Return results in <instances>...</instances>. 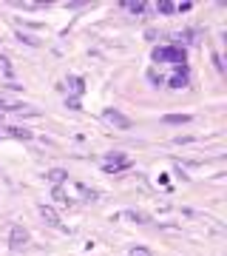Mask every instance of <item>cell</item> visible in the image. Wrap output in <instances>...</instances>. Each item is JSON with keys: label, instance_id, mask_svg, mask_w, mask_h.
<instances>
[{"label": "cell", "instance_id": "obj_15", "mask_svg": "<svg viewBox=\"0 0 227 256\" xmlns=\"http://www.w3.org/2000/svg\"><path fill=\"white\" fill-rule=\"evenodd\" d=\"M51 196H54L60 205H68V196H65V191L60 188V185H54V191H51Z\"/></svg>", "mask_w": 227, "mask_h": 256}, {"label": "cell", "instance_id": "obj_14", "mask_svg": "<svg viewBox=\"0 0 227 256\" xmlns=\"http://www.w3.org/2000/svg\"><path fill=\"white\" fill-rule=\"evenodd\" d=\"M125 220H134V222H139V225L151 222V220L145 216V214H142V210H125Z\"/></svg>", "mask_w": 227, "mask_h": 256}, {"label": "cell", "instance_id": "obj_20", "mask_svg": "<svg viewBox=\"0 0 227 256\" xmlns=\"http://www.w3.org/2000/svg\"><path fill=\"white\" fill-rule=\"evenodd\" d=\"M0 122H3V111H0Z\"/></svg>", "mask_w": 227, "mask_h": 256}, {"label": "cell", "instance_id": "obj_5", "mask_svg": "<svg viewBox=\"0 0 227 256\" xmlns=\"http://www.w3.org/2000/svg\"><path fill=\"white\" fill-rule=\"evenodd\" d=\"M40 216H43L45 225H51V228H63V220L57 216L54 208H48V205H40Z\"/></svg>", "mask_w": 227, "mask_h": 256}, {"label": "cell", "instance_id": "obj_11", "mask_svg": "<svg viewBox=\"0 0 227 256\" xmlns=\"http://www.w3.org/2000/svg\"><path fill=\"white\" fill-rule=\"evenodd\" d=\"M9 134L11 137H17V140H31V131L23 126H9Z\"/></svg>", "mask_w": 227, "mask_h": 256}, {"label": "cell", "instance_id": "obj_17", "mask_svg": "<svg viewBox=\"0 0 227 256\" xmlns=\"http://www.w3.org/2000/svg\"><path fill=\"white\" fill-rule=\"evenodd\" d=\"M20 40H23V43H28V46H40V40H37V37H31V34H23V32H20Z\"/></svg>", "mask_w": 227, "mask_h": 256}, {"label": "cell", "instance_id": "obj_3", "mask_svg": "<svg viewBox=\"0 0 227 256\" xmlns=\"http://www.w3.org/2000/svg\"><path fill=\"white\" fill-rule=\"evenodd\" d=\"M28 245V234L20 225H14V228L9 230V248L11 250H23V248Z\"/></svg>", "mask_w": 227, "mask_h": 256}, {"label": "cell", "instance_id": "obj_10", "mask_svg": "<svg viewBox=\"0 0 227 256\" xmlns=\"http://www.w3.org/2000/svg\"><path fill=\"white\" fill-rule=\"evenodd\" d=\"M20 108H23V102H14V100L0 94V111H20Z\"/></svg>", "mask_w": 227, "mask_h": 256}, {"label": "cell", "instance_id": "obj_2", "mask_svg": "<svg viewBox=\"0 0 227 256\" xmlns=\"http://www.w3.org/2000/svg\"><path fill=\"white\" fill-rule=\"evenodd\" d=\"M102 120H105L108 126H114V128H122V131L131 128V120H128L122 111H117V108H105V111H102Z\"/></svg>", "mask_w": 227, "mask_h": 256}, {"label": "cell", "instance_id": "obj_1", "mask_svg": "<svg viewBox=\"0 0 227 256\" xmlns=\"http://www.w3.org/2000/svg\"><path fill=\"white\" fill-rule=\"evenodd\" d=\"M151 60H154V63H176V66H185V60H188V57H185V48L173 43V46H156L154 54H151Z\"/></svg>", "mask_w": 227, "mask_h": 256}, {"label": "cell", "instance_id": "obj_18", "mask_svg": "<svg viewBox=\"0 0 227 256\" xmlns=\"http://www.w3.org/2000/svg\"><path fill=\"white\" fill-rule=\"evenodd\" d=\"M65 106H68V108H74V111L82 108V106H80V97H68V100H65Z\"/></svg>", "mask_w": 227, "mask_h": 256}, {"label": "cell", "instance_id": "obj_19", "mask_svg": "<svg viewBox=\"0 0 227 256\" xmlns=\"http://www.w3.org/2000/svg\"><path fill=\"white\" fill-rule=\"evenodd\" d=\"M131 256H154L148 248H131Z\"/></svg>", "mask_w": 227, "mask_h": 256}, {"label": "cell", "instance_id": "obj_4", "mask_svg": "<svg viewBox=\"0 0 227 256\" xmlns=\"http://www.w3.org/2000/svg\"><path fill=\"white\" fill-rule=\"evenodd\" d=\"M168 86H171V88H188V86H191V74H188V68H176Z\"/></svg>", "mask_w": 227, "mask_h": 256}, {"label": "cell", "instance_id": "obj_16", "mask_svg": "<svg viewBox=\"0 0 227 256\" xmlns=\"http://www.w3.org/2000/svg\"><path fill=\"white\" fill-rule=\"evenodd\" d=\"M148 77L154 80V86H162V82H165V77H162L159 72H156V68H151V72H148Z\"/></svg>", "mask_w": 227, "mask_h": 256}, {"label": "cell", "instance_id": "obj_8", "mask_svg": "<svg viewBox=\"0 0 227 256\" xmlns=\"http://www.w3.org/2000/svg\"><path fill=\"white\" fill-rule=\"evenodd\" d=\"M191 114H168V117H165V122H168V126H188V122H191Z\"/></svg>", "mask_w": 227, "mask_h": 256}, {"label": "cell", "instance_id": "obj_13", "mask_svg": "<svg viewBox=\"0 0 227 256\" xmlns=\"http://www.w3.org/2000/svg\"><path fill=\"white\" fill-rule=\"evenodd\" d=\"M156 12H159V14H173V12H176V3H171V0H159V3H156Z\"/></svg>", "mask_w": 227, "mask_h": 256}, {"label": "cell", "instance_id": "obj_7", "mask_svg": "<svg viewBox=\"0 0 227 256\" xmlns=\"http://www.w3.org/2000/svg\"><path fill=\"white\" fill-rule=\"evenodd\" d=\"M65 88L71 92V97H80V94L85 92V80H82V77H68V80H65Z\"/></svg>", "mask_w": 227, "mask_h": 256}, {"label": "cell", "instance_id": "obj_6", "mask_svg": "<svg viewBox=\"0 0 227 256\" xmlns=\"http://www.w3.org/2000/svg\"><path fill=\"white\" fill-rule=\"evenodd\" d=\"M128 165H131V162H128L125 156L114 154V156L108 160V162H105V174H119V171H125Z\"/></svg>", "mask_w": 227, "mask_h": 256}, {"label": "cell", "instance_id": "obj_12", "mask_svg": "<svg viewBox=\"0 0 227 256\" xmlns=\"http://www.w3.org/2000/svg\"><path fill=\"white\" fill-rule=\"evenodd\" d=\"M65 168H51V171H48V180H51V182L54 185H63V180H65Z\"/></svg>", "mask_w": 227, "mask_h": 256}, {"label": "cell", "instance_id": "obj_9", "mask_svg": "<svg viewBox=\"0 0 227 256\" xmlns=\"http://www.w3.org/2000/svg\"><path fill=\"white\" fill-rule=\"evenodd\" d=\"M122 9L134 12V14H142V12L148 9V6H145V3H142V0H125V3H122Z\"/></svg>", "mask_w": 227, "mask_h": 256}]
</instances>
